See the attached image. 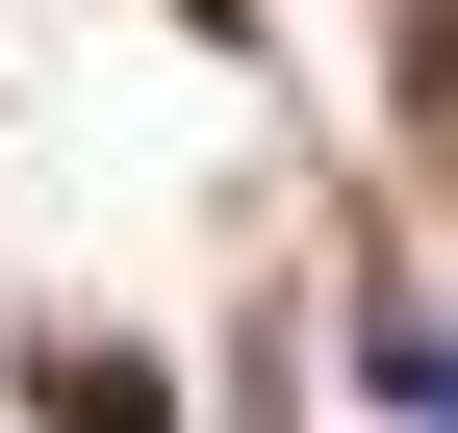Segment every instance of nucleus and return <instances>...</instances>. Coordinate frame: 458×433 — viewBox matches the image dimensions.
Listing matches in <instances>:
<instances>
[{
  "label": "nucleus",
  "mask_w": 458,
  "mask_h": 433,
  "mask_svg": "<svg viewBox=\"0 0 458 433\" xmlns=\"http://www.w3.org/2000/svg\"><path fill=\"white\" fill-rule=\"evenodd\" d=\"M382 128L458 179V0H408V26H382Z\"/></svg>",
  "instance_id": "2"
},
{
  "label": "nucleus",
  "mask_w": 458,
  "mask_h": 433,
  "mask_svg": "<svg viewBox=\"0 0 458 433\" xmlns=\"http://www.w3.org/2000/svg\"><path fill=\"white\" fill-rule=\"evenodd\" d=\"M51 433H179V383L153 357H51Z\"/></svg>",
  "instance_id": "3"
},
{
  "label": "nucleus",
  "mask_w": 458,
  "mask_h": 433,
  "mask_svg": "<svg viewBox=\"0 0 458 433\" xmlns=\"http://www.w3.org/2000/svg\"><path fill=\"white\" fill-rule=\"evenodd\" d=\"M357 383H382V408H408V433H458V332H433V306H408V281H357Z\"/></svg>",
  "instance_id": "1"
}]
</instances>
